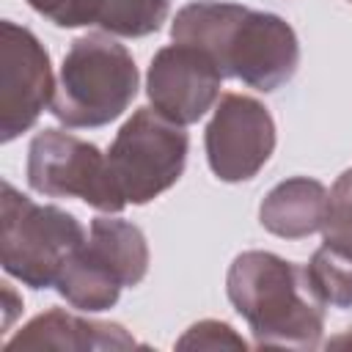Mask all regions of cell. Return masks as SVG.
Masks as SVG:
<instances>
[{"label":"cell","instance_id":"13","mask_svg":"<svg viewBox=\"0 0 352 352\" xmlns=\"http://www.w3.org/2000/svg\"><path fill=\"white\" fill-rule=\"evenodd\" d=\"M88 245L116 270L124 286H138L148 272L146 234L121 217H94Z\"/></svg>","mask_w":352,"mask_h":352},{"label":"cell","instance_id":"15","mask_svg":"<svg viewBox=\"0 0 352 352\" xmlns=\"http://www.w3.org/2000/svg\"><path fill=\"white\" fill-rule=\"evenodd\" d=\"M168 0H102L96 25L110 36L140 38L157 33L168 19Z\"/></svg>","mask_w":352,"mask_h":352},{"label":"cell","instance_id":"11","mask_svg":"<svg viewBox=\"0 0 352 352\" xmlns=\"http://www.w3.org/2000/svg\"><path fill=\"white\" fill-rule=\"evenodd\" d=\"M330 190L308 176L278 182L258 206V223L283 239H302L322 231L327 217Z\"/></svg>","mask_w":352,"mask_h":352},{"label":"cell","instance_id":"20","mask_svg":"<svg viewBox=\"0 0 352 352\" xmlns=\"http://www.w3.org/2000/svg\"><path fill=\"white\" fill-rule=\"evenodd\" d=\"M349 3H352V0H349Z\"/></svg>","mask_w":352,"mask_h":352},{"label":"cell","instance_id":"7","mask_svg":"<svg viewBox=\"0 0 352 352\" xmlns=\"http://www.w3.org/2000/svg\"><path fill=\"white\" fill-rule=\"evenodd\" d=\"M55 80L50 52L33 30L0 22V140L11 143L28 132L47 104H52Z\"/></svg>","mask_w":352,"mask_h":352},{"label":"cell","instance_id":"10","mask_svg":"<svg viewBox=\"0 0 352 352\" xmlns=\"http://www.w3.org/2000/svg\"><path fill=\"white\" fill-rule=\"evenodd\" d=\"M138 341L118 322H99L50 308L33 316L16 336L6 341V349H58V352H104L132 349Z\"/></svg>","mask_w":352,"mask_h":352},{"label":"cell","instance_id":"12","mask_svg":"<svg viewBox=\"0 0 352 352\" xmlns=\"http://www.w3.org/2000/svg\"><path fill=\"white\" fill-rule=\"evenodd\" d=\"M55 289L72 308L99 314L118 302L124 283L116 275V270L85 239V245L63 264Z\"/></svg>","mask_w":352,"mask_h":352},{"label":"cell","instance_id":"3","mask_svg":"<svg viewBox=\"0 0 352 352\" xmlns=\"http://www.w3.org/2000/svg\"><path fill=\"white\" fill-rule=\"evenodd\" d=\"M132 52L110 33H85L63 55L50 113L72 129H94L116 121L138 96Z\"/></svg>","mask_w":352,"mask_h":352},{"label":"cell","instance_id":"18","mask_svg":"<svg viewBox=\"0 0 352 352\" xmlns=\"http://www.w3.org/2000/svg\"><path fill=\"white\" fill-rule=\"evenodd\" d=\"M248 349V341L226 322L201 319L195 322L179 341L176 349Z\"/></svg>","mask_w":352,"mask_h":352},{"label":"cell","instance_id":"2","mask_svg":"<svg viewBox=\"0 0 352 352\" xmlns=\"http://www.w3.org/2000/svg\"><path fill=\"white\" fill-rule=\"evenodd\" d=\"M226 292L248 322L256 346H319L324 302L314 292L305 267L270 250H245L228 267Z\"/></svg>","mask_w":352,"mask_h":352},{"label":"cell","instance_id":"4","mask_svg":"<svg viewBox=\"0 0 352 352\" xmlns=\"http://www.w3.org/2000/svg\"><path fill=\"white\" fill-rule=\"evenodd\" d=\"M82 223L52 204H36L11 182L0 195V261L30 289L55 286L63 264L85 245Z\"/></svg>","mask_w":352,"mask_h":352},{"label":"cell","instance_id":"1","mask_svg":"<svg viewBox=\"0 0 352 352\" xmlns=\"http://www.w3.org/2000/svg\"><path fill=\"white\" fill-rule=\"evenodd\" d=\"M170 38L204 50L223 77L242 80L256 91H278L300 66L294 28L272 14L239 3L195 0L176 11Z\"/></svg>","mask_w":352,"mask_h":352},{"label":"cell","instance_id":"5","mask_svg":"<svg viewBox=\"0 0 352 352\" xmlns=\"http://www.w3.org/2000/svg\"><path fill=\"white\" fill-rule=\"evenodd\" d=\"M190 138L154 107H140L116 132L107 162L126 204L143 206L170 190L184 173Z\"/></svg>","mask_w":352,"mask_h":352},{"label":"cell","instance_id":"17","mask_svg":"<svg viewBox=\"0 0 352 352\" xmlns=\"http://www.w3.org/2000/svg\"><path fill=\"white\" fill-rule=\"evenodd\" d=\"M28 6L58 28L96 25L102 0H28Z\"/></svg>","mask_w":352,"mask_h":352},{"label":"cell","instance_id":"19","mask_svg":"<svg viewBox=\"0 0 352 352\" xmlns=\"http://www.w3.org/2000/svg\"><path fill=\"white\" fill-rule=\"evenodd\" d=\"M3 297H6V330H8L11 322H14V316H16L19 308H22V300L14 294V289H11L8 283H3Z\"/></svg>","mask_w":352,"mask_h":352},{"label":"cell","instance_id":"8","mask_svg":"<svg viewBox=\"0 0 352 352\" xmlns=\"http://www.w3.org/2000/svg\"><path fill=\"white\" fill-rule=\"evenodd\" d=\"M204 146L206 162L220 182H248L275 151V121L258 99L223 94L206 124Z\"/></svg>","mask_w":352,"mask_h":352},{"label":"cell","instance_id":"14","mask_svg":"<svg viewBox=\"0 0 352 352\" xmlns=\"http://www.w3.org/2000/svg\"><path fill=\"white\" fill-rule=\"evenodd\" d=\"M308 280L319 300L333 308H352V253L336 245H322L305 264Z\"/></svg>","mask_w":352,"mask_h":352},{"label":"cell","instance_id":"9","mask_svg":"<svg viewBox=\"0 0 352 352\" xmlns=\"http://www.w3.org/2000/svg\"><path fill=\"white\" fill-rule=\"evenodd\" d=\"M220 82L223 74L204 50L173 41L154 52L146 74V94L157 113L187 126L214 107Z\"/></svg>","mask_w":352,"mask_h":352},{"label":"cell","instance_id":"6","mask_svg":"<svg viewBox=\"0 0 352 352\" xmlns=\"http://www.w3.org/2000/svg\"><path fill=\"white\" fill-rule=\"evenodd\" d=\"M28 184L50 198H80L107 214H118L126 206L107 154L66 129L33 135L28 146Z\"/></svg>","mask_w":352,"mask_h":352},{"label":"cell","instance_id":"16","mask_svg":"<svg viewBox=\"0 0 352 352\" xmlns=\"http://www.w3.org/2000/svg\"><path fill=\"white\" fill-rule=\"evenodd\" d=\"M322 236L327 245L352 253V168H346L330 187V204H327Z\"/></svg>","mask_w":352,"mask_h":352}]
</instances>
